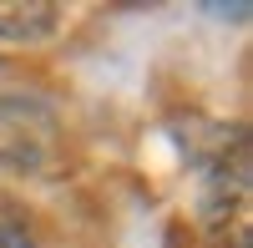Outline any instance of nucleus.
I'll return each instance as SVG.
<instances>
[{"mask_svg": "<svg viewBox=\"0 0 253 248\" xmlns=\"http://www.w3.org/2000/svg\"><path fill=\"white\" fill-rule=\"evenodd\" d=\"M0 167L26 177L66 172V137L51 107L31 96H0Z\"/></svg>", "mask_w": 253, "mask_h": 248, "instance_id": "obj_1", "label": "nucleus"}, {"mask_svg": "<svg viewBox=\"0 0 253 248\" xmlns=\"http://www.w3.org/2000/svg\"><path fill=\"white\" fill-rule=\"evenodd\" d=\"M56 20H61V10L46 5V0H10V5H0V41L36 46L56 31Z\"/></svg>", "mask_w": 253, "mask_h": 248, "instance_id": "obj_2", "label": "nucleus"}, {"mask_svg": "<svg viewBox=\"0 0 253 248\" xmlns=\"http://www.w3.org/2000/svg\"><path fill=\"white\" fill-rule=\"evenodd\" d=\"M0 248H41L36 223L26 218V208H15L5 193H0Z\"/></svg>", "mask_w": 253, "mask_h": 248, "instance_id": "obj_3", "label": "nucleus"}]
</instances>
